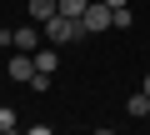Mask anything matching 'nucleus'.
<instances>
[{"label":"nucleus","instance_id":"obj_9","mask_svg":"<svg viewBox=\"0 0 150 135\" xmlns=\"http://www.w3.org/2000/svg\"><path fill=\"white\" fill-rule=\"evenodd\" d=\"M55 5H60V15H75V20H80V15H85V5H90V0H55Z\"/></svg>","mask_w":150,"mask_h":135},{"label":"nucleus","instance_id":"obj_10","mask_svg":"<svg viewBox=\"0 0 150 135\" xmlns=\"http://www.w3.org/2000/svg\"><path fill=\"white\" fill-rule=\"evenodd\" d=\"M130 20H135V15H130L125 5H120V10H110V25H115V30H130Z\"/></svg>","mask_w":150,"mask_h":135},{"label":"nucleus","instance_id":"obj_4","mask_svg":"<svg viewBox=\"0 0 150 135\" xmlns=\"http://www.w3.org/2000/svg\"><path fill=\"white\" fill-rule=\"evenodd\" d=\"M35 75H40V70H35V55H25V50H20V55L10 60V80H20V85H30Z\"/></svg>","mask_w":150,"mask_h":135},{"label":"nucleus","instance_id":"obj_6","mask_svg":"<svg viewBox=\"0 0 150 135\" xmlns=\"http://www.w3.org/2000/svg\"><path fill=\"white\" fill-rule=\"evenodd\" d=\"M25 5H30V20H40V25H45V20L55 15V10H60L55 0H25Z\"/></svg>","mask_w":150,"mask_h":135},{"label":"nucleus","instance_id":"obj_11","mask_svg":"<svg viewBox=\"0 0 150 135\" xmlns=\"http://www.w3.org/2000/svg\"><path fill=\"white\" fill-rule=\"evenodd\" d=\"M105 5H110V10H120V5H125V0H105Z\"/></svg>","mask_w":150,"mask_h":135},{"label":"nucleus","instance_id":"obj_3","mask_svg":"<svg viewBox=\"0 0 150 135\" xmlns=\"http://www.w3.org/2000/svg\"><path fill=\"white\" fill-rule=\"evenodd\" d=\"M40 40H45V30H40L35 20H30V25H20V30L10 35V45H15V50H25V55H35V50H40Z\"/></svg>","mask_w":150,"mask_h":135},{"label":"nucleus","instance_id":"obj_2","mask_svg":"<svg viewBox=\"0 0 150 135\" xmlns=\"http://www.w3.org/2000/svg\"><path fill=\"white\" fill-rule=\"evenodd\" d=\"M80 20H85V35H100V30H110V5L105 0H90Z\"/></svg>","mask_w":150,"mask_h":135},{"label":"nucleus","instance_id":"obj_12","mask_svg":"<svg viewBox=\"0 0 150 135\" xmlns=\"http://www.w3.org/2000/svg\"><path fill=\"white\" fill-rule=\"evenodd\" d=\"M145 95H150V75H145Z\"/></svg>","mask_w":150,"mask_h":135},{"label":"nucleus","instance_id":"obj_7","mask_svg":"<svg viewBox=\"0 0 150 135\" xmlns=\"http://www.w3.org/2000/svg\"><path fill=\"white\" fill-rule=\"evenodd\" d=\"M10 130H20V115L10 105H0V135H10Z\"/></svg>","mask_w":150,"mask_h":135},{"label":"nucleus","instance_id":"obj_1","mask_svg":"<svg viewBox=\"0 0 150 135\" xmlns=\"http://www.w3.org/2000/svg\"><path fill=\"white\" fill-rule=\"evenodd\" d=\"M45 40H50V45H75V40H85V20L55 10V15L45 20Z\"/></svg>","mask_w":150,"mask_h":135},{"label":"nucleus","instance_id":"obj_8","mask_svg":"<svg viewBox=\"0 0 150 135\" xmlns=\"http://www.w3.org/2000/svg\"><path fill=\"white\" fill-rule=\"evenodd\" d=\"M125 110H130L135 120H140V115H150V95H145V90H140V95H130V105H125Z\"/></svg>","mask_w":150,"mask_h":135},{"label":"nucleus","instance_id":"obj_5","mask_svg":"<svg viewBox=\"0 0 150 135\" xmlns=\"http://www.w3.org/2000/svg\"><path fill=\"white\" fill-rule=\"evenodd\" d=\"M55 65H60L55 45H40V50H35V70H40V75H55Z\"/></svg>","mask_w":150,"mask_h":135}]
</instances>
